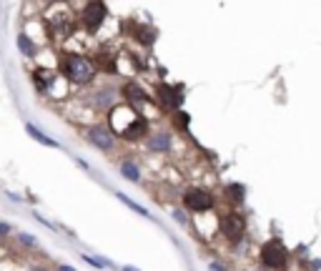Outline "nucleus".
<instances>
[{
  "instance_id": "7",
  "label": "nucleus",
  "mask_w": 321,
  "mask_h": 271,
  "mask_svg": "<svg viewBox=\"0 0 321 271\" xmlns=\"http://www.w3.org/2000/svg\"><path fill=\"white\" fill-rule=\"evenodd\" d=\"M106 16H108V11H106V3H103V0H90V3L83 8V13H80V23H83V28H86L88 33H96V31L103 26Z\"/></svg>"
},
{
  "instance_id": "15",
  "label": "nucleus",
  "mask_w": 321,
  "mask_h": 271,
  "mask_svg": "<svg viewBox=\"0 0 321 271\" xmlns=\"http://www.w3.org/2000/svg\"><path fill=\"white\" fill-rule=\"evenodd\" d=\"M116 196H118V198H120V203H126V206H128L130 211H136V213H140V216H146V218H153L148 208H143L140 203H136V201H133V198H128L126 193H120V191H116Z\"/></svg>"
},
{
  "instance_id": "24",
  "label": "nucleus",
  "mask_w": 321,
  "mask_h": 271,
  "mask_svg": "<svg viewBox=\"0 0 321 271\" xmlns=\"http://www.w3.org/2000/svg\"><path fill=\"white\" fill-rule=\"evenodd\" d=\"M211 271H226V266H221V263H211Z\"/></svg>"
},
{
  "instance_id": "9",
  "label": "nucleus",
  "mask_w": 321,
  "mask_h": 271,
  "mask_svg": "<svg viewBox=\"0 0 321 271\" xmlns=\"http://www.w3.org/2000/svg\"><path fill=\"white\" fill-rule=\"evenodd\" d=\"M123 98H126V103H128L130 108H136L138 113H140V106H148V103H150V96H148L140 86H136V83H126V86H123Z\"/></svg>"
},
{
  "instance_id": "10",
  "label": "nucleus",
  "mask_w": 321,
  "mask_h": 271,
  "mask_svg": "<svg viewBox=\"0 0 321 271\" xmlns=\"http://www.w3.org/2000/svg\"><path fill=\"white\" fill-rule=\"evenodd\" d=\"M133 38H136V43H140V46L150 48V46L156 43V38H158V31H156L153 26L136 23V26H133Z\"/></svg>"
},
{
  "instance_id": "1",
  "label": "nucleus",
  "mask_w": 321,
  "mask_h": 271,
  "mask_svg": "<svg viewBox=\"0 0 321 271\" xmlns=\"http://www.w3.org/2000/svg\"><path fill=\"white\" fill-rule=\"evenodd\" d=\"M108 128L120 141L138 143L148 133V118L140 116L128 103H118V106H110V111H108Z\"/></svg>"
},
{
  "instance_id": "11",
  "label": "nucleus",
  "mask_w": 321,
  "mask_h": 271,
  "mask_svg": "<svg viewBox=\"0 0 321 271\" xmlns=\"http://www.w3.org/2000/svg\"><path fill=\"white\" fill-rule=\"evenodd\" d=\"M148 148L156 151V153H168L171 151V133L168 131H156L148 138Z\"/></svg>"
},
{
  "instance_id": "8",
  "label": "nucleus",
  "mask_w": 321,
  "mask_h": 271,
  "mask_svg": "<svg viewBox=\"0 0 321 271\" xmlns=\"http://www.w3.org/2000/svg\"><path fill=\"white\" fill-rule=\"evenodd\" d=\"M83 136H86V141H88L90 146H96V148L103 151V153H110V151L116 148V136L110 133L108 126H88Z\"/></svg>"
},
{
  "instance_id": "3",
  "label": "nucleus",
  "mask_w": 321,
  "mask_h": 271,
  "mask_svg": "<svg viewBox=\"0 0 321 271\" xmlns=\"http://www.w3.org/2000/svg\"><path fill=\"white\" fill-rule=\"evenodd\" d=\"M258 261L268 271H286L291 263V251L284 246L281 238H268L258 248Z\"/></svg>"
},
{
  "instance_id": "4",
  "label": "nucleus",
  "mask_w": 321,
  "mask_h": 271,
  "mask_svg": "<svg viewBox=\"0 0 321 271\" xmlns=\"http://www.w3.org/2000/svg\"><path fill=\"white\" fill-rule=\"evenodd\" d=\"M218 231L228 243H238L246 236V218L238 211H228L218 218Z\"/></svg>"
},
{
  "instance_id": "5",
  "label": "nucleus",
  "mask_w": 321,
  "mask_h": 271,
  "mask_svg": "<svg viewBox=\"0 0 321 271\" xmlns=\"http://www.w3.org/2000/svg\"><path fill=\"white\" fill-rule=\"evenodd\" d=\"M214 206H216V198H214V193L206 191V188L194 186V188H188V191L184 193V208H186L188 213H208Z\"/></svg>"
},
{
  "instance_id": "12",
  "label": "nucleus",
  "mask_w": 321,
  "mask_h": 271,
  "mask_svg": "<svg viewBox=\"0 0 321 271\" xmlns=\"http://www.w3.org/2000/svg\"><path fill=\"white\" fill-rule=\"evenodd\" d=\"M26 131H28V136H30V138H36L38 143H43V146H48V148H60V143H58L56 138H50L48 133H43L38 126H33V123H26Z\"/></svg>"
},
{
  "instance_id": "22",
  "label": "nucleus",
  "mask_w": 321,
  "mask_h": 271,
  "mask_svg": "<svg viewBox=\"0 0 321 271\" xmlns=\"http://www.w3.org/2000/svg\"><path fill=\"white\" fill-rule=\"evenodd\" d=\"M174 218H176V221H181V223H186V221H188V218H186V213H184V211H178V208L174 211Z\"/></svg>"
},
{
  "instance_id": "16",
  "label": "nucleus",
  "mask_w": 321,
  "mask_h": 271,
  "mask_svg": "<svg viewBox=\"0 0 321 271\" xmlns=\"http://www.w3.org/2000/svg\"><path fill=\"white\" fill-rule=\"evenodd\" d=\"M18 48H20L23 56H36V43L28 38V33H20L18 36Z\"/></svg>"
},
{
  "instance_id": "2",
  "label": "nucleus",
  "mask_w": 321,
  "mask_h": 271,
  "mask_svg": "<svg viewBox=\"0 0 321 271\" xmlns=\"http://www.w3.org/2000/svg\"><path fill=\"white\" fill-rule=\"evenodd\" d=\"M58 68H60V73H63L70 83H76V86H86V83H90L93 76H96V66H93L88 58L76 56V53H60V56H58Z\"/></svg>"
},
{
  "instance_id": "18",
  "label": "nucleus",
  "mask_w": 321,
  "mask_h": 271,
  "mask_svg": "<svg viewBox=\"0 0 321 271\" xmlns=\"http://www.w3.org/2000/svg\"><path fill=\"white\" fill-rule=\"evenodd\" d=\"M188 121H191V118H188L186 111H176V113H174V123H176L178 131H188Z\"/></svg>"
},
{
  "instance_id": "25",
  "label": "nucleus",
  "mask_w": 321,
  "mask_h": 271,
  "mask_svg": "<svg viewBox=\"0 0 321 271\" xmlns=\"http://www.w3.org/2000/svg\"><path fill=\"white\" fill-rule=\"evenodd\" d=\"M123 271H138V268H133V266H123Z\"/></svg>"
},
{
  "instance_id": "17",
  "label": "nucleus",
  "mask_w": 321,
  "mask_h": 271,
  "mask_svg": "<svg viewBox=\"0 0 321 271\" xmlns=\"http://www.w3.org/2000/svg\"><path fill=\"white\" fill-rule=\"evenodd\" d=\"M83 261H88V263H90V266H96V268H110V266H113L108 258H100V256H90V253H83Z\"/></svg>"
},
{
  "instance_id": "20",
  "label": "nucleus",
  "mask_w": 321,
  "mask_h": 271,
  "mask_svg": "<svg viewBox=\"0 0 321 271\" xmlns=\"http://www.w3.org/2000/svg\"><path fill=\"white\" fill-rule=\"evenodd\" d=\"M30 271H56V268H50V266H46V263H33Z\"/></svg>"
},
{
  "instance_id": "6",
  "label": "nucleus",
  "mask_w": 321,
  "mask_h": 271,
  "mask_svg": "<svg viewBox=\"0 0 321 271\" xmlns=\"http://www.w3.org/2000/svg\"><path fill=\"white\" fill-rule=\"evenodd\" d=\"M156 101H158L160 108L168 111V113L181 111V103H184V86L158 83V86H156Z\"/></svg>"
},
{
  "instance_id": "19",
  "label": "nucleus",
  "mask_w": 321,
  "mask_h": 271,
  "mask_svg": "<svg viewBox=\"0 0 321 271\" xmlns=\"http://www.w3.org/2000/svg\"><path fill=\"white\" fill-rule=\"evenodd\" d=\"M18 243H26V246H28L30 251H36V248H40V243H38V238H33L30 233H23V231L18 233Z\"/></svg>"
},
{
  "instance_id": "23",
  "label": "nucleus",
  "mask_w": 321,
  "mask_h": 271,
  "mask_svg": "<svg viewBox=\"0 0 321 271\" xmlns=\"http://www.w3.org/2000/svg\"><path fill=\"white\" fill-rule=\"evenodd\" d=\"M56 271H76V268H73V266H68V263H58V266H56Z\"/></svg>"
},
{
  "instance_id": "13",
  "label": "nucleus",
  "mask_w": 321,
  "mask_h": 271,
  "mask_svg": "<svg viewBox=\"0 0 321 271\" xmlns=\"http://www.w3.org/2000/svg\"><path fill=\"white\" fill-rule=\"evenodd\" d=\"M118 171H120V176H126L130 183H140V168H138L133 161H120Z\"/></svg>"
},
{
  "instance_id": "14",
  "label": "nucleus",
  "mask_w": 321,
  "mask_h": 271,
  "mask_svg": "<svg viewBox=\"0 0 321 271\" xmlns=\"http://www.w3.org/2000/svg\"><path fill=\"white\" fill-rule=\"evenodd\" d=\"M226 198H228L234 206H238V203H244V198H246V188H244L241 183H228V186H226Z\"/></svg>"
},
{
  "instance_id": "21",
  "label": "nucleus",
  "mask_w": 321,
  "mask_h": 271,
  "mask_svg": "<svg viewBox=\"0 0 321 271\" xmlns=\"http://www.w3.org/2000/svg\"><path fill=\"white\" fill-rule=\"evenodd\" d=\"M8 233H10V223L0 221V236H8Z\"/></svg>"
}]
</instances>
